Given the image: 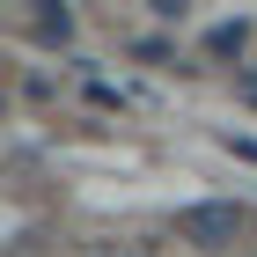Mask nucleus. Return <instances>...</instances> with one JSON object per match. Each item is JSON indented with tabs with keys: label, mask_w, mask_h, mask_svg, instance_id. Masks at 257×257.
I'll return each mask as SVG.
<instances>
[{
	"label": "nucleus",
	"mask_w": 257,
	"mask_h": 257,
	"mask_svg": "<svg viewBox=\"0 0 257 257\" xmlns=\"http://www.w3.org/2000/svg\"><path fill=\"white\" fill-rule=\"evenodd\" d=\"M242 228H250V213L228 206V198H206V206H184L177 213V242H191V250H228Z\"/></svg>",
	"instance_id": "1"
},
{
	"label": "nucleus",
	"mask_w": 257,
	"mask_h": 257,
	"mask_svg": "<svg viewBox=\"0 0 257 257\" xmlns=\"http://www.w3.org/2000/svg\"><path fill=\"white\" fill-rule=\"evenodd\" d=\"M242 44H250V22H213L206 30V52L213 59H242Z\"/></svg>",
	"instance_id": "2"
},
{
	"label": "nucleus",
	"mask_w": 257,
	"mask_h": 257,
	"mask_svg": "<svg viewBox=\"0 0 257 257\" xmlns=\"http://www.w3.org/2000/svg\"><path fill=\"white\" fill-rule=\"evenodd\" d=\"M30 37H37V44H74V15H66V8H37Z\"/></svg>",
	"instance_id": "3"
}]
</instances>
